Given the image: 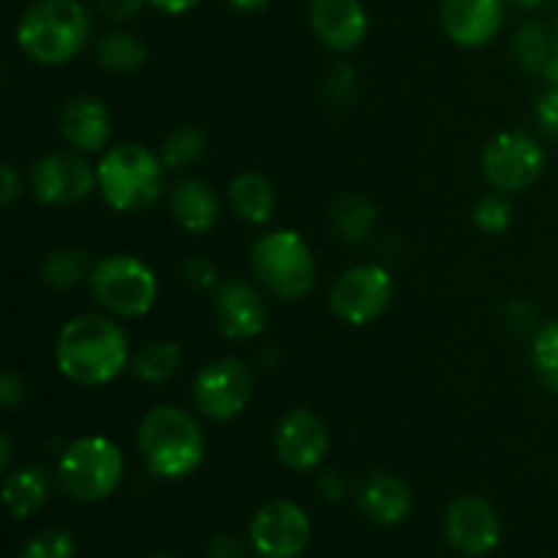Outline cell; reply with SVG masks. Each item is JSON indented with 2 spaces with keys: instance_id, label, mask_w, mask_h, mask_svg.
<instances>
[{
  "instance_id": "obj_1",
  "label": "cell",
  "mask_w": 558,
  "mask_h": 558,
  "mask_svg": "<svg viewBox=\"0 0 558 558\" xmlns=\"http://www.w3.org/2000/svg\"><path fill=\"white\" fill-rule=\"evenodd\" d=\"M58 371L82 387L118 379L129 365V336L104 314H82L65 322L54 343Z\"/></svg>"
},
{
  "instance_id": "obj_2",
  "label": "cell",
  "mask_w": 558,
  "mask_h": 558,
  "mask_svg": "<svg viewBox=\"0 0 558 558\" xmlns=\"http://www.w3.org/2000/svg\"><path fill=\"white\" fill-rule=\"evenodd\" d=\"M140 452L145 466L161 480H180L196 472L205 458V436L196 420L178 407H156L142 417Z\"/></svg>"
},
{
  "instance_id": "obj_3",
  "label": "cell",
  "mask_w": 558,
  "mask_h": 558,
  "mask_svg": "<svg viewBox=\"0 0 558 558\" xmlns=\"http://www.w3.org/2000/svg\"><path fill=\"white\" fill-rule=\"evenodd\" d=\"M90 36V16L80 0H36L22 14L16 41L31 60L63 65L82 52Z\"/></svg>"
},
{
  "instance_id": "obj_4",
  "label": "cell",
  "mask_w": 558,
  "mask_h": 558,
  "mask_svg": "<svg viewBox=\"0 0 558 558\" xmlns=\"http://www.w3.org/2000/svg\"><path fill=\"white\" fill-rule=\"evenodd\" d=\"M161 158L145 145L125 142L104 153L96 167L98 191L104 202L118 213H140L156 205L163 191Z\"/></svg>"
},
{
  "instance_id": "obj_5",
  "label": "cell",
  "mask_w": 558,
  "mask_h": 558,
  "mask_svg": "<svg viewBox=\"0 0 558 558\" xmlns=\"http://www.w3.org/2000/svg\"><path fill=\"white\" fill-rule=\"evenodd\" d=\"M254 276L283 300H300L314 289L316 262L308 243L294 229L262 234L251 251Z\"/></svg>"
},
{
  "instance_id": "obj_6",
  "label": "cell",
  "mask_w": 558,
  "mask_h": 558,
  "mask_svg": "<svg viewBox=\"0 0 558 558\" xmlns=\"http://www.w3.org/2000/svg\"><path fill=\"white\" fill-rule=\"evenodd\" d=\"M93 298L107 314L136 319L156 305L158 278L150 267L131 254H114L90 270Z\"/></svg>"
},
{
  "instance_id": "obj_7",
  "label": "cell",
  "mask_w": 558,
  "mask_h": 558,
  "mask_svg": "<svg viewBox=\"0 0 558 558\" xmlns=\"http://www.w3.org/2000/svg\"><path fill=\"white\" fill-rule=\"evenodd\" d=\"M123 452L104 436H82L58 463V480L65 494L80 501H101L123 480Z\"/></svg>"
},
{
  "instance_id": "obj_8",
  "label": "cell",
  "mask_w": 558,
  "mask_h": 558,
  "mask_svg": "<svg viewBox=\"0 0 558 558\" xmlns=\"http://www.w3.org/2000/svg\"><path fill=\"white\" fill-rule=\"evenodd\" d=\"M483 172L496 191H526L543 178L545 150L523 131H505L485 147Z\"/></svg>"
},
{
  "instance_id": "obj_9",
  "label": "cell",
  "mask_w": 558,
  "mask_h": 558,
  "mask_svg": "<svg viewBox=\"0 0 558 558\" xmlns=\"http://www.w3.org/2000/svg\"><path fill=\"white\" fill-rule=\"evenodd\" d=\"M392 276L381 265H357L341 272L330 289V308L341 322L363 327L392 303Z\"/></svg>"
},
{
  "instance_id": "obj_10",
  "label": "cell",
  "mask_w": 558,
  "mask_h": 558,
  "mask_svg": "<svg viewBox=\"0 0 558 558\" xmlns=\"http://www.w3.org/2000/svg\"><path fill=\"white\" fill-rule=\"evenodd\" d=\"M251 392H254V376L243 360L234 357L205 365L194 381L196 409L216 423H229V420L240 417L248 407Z\"/></svg>"
},
{
  "instance_id": "obj_11",
  "label": "cell",
  "mask_w": 558,
  "mask_h": 558,
  "mask_svg": "<svg viewBox=\"0 0 558 558\" xmlns=\"http://www.w3.org/2000/svg\"><path fill=\"white\" fill-rule=\"evenodd\" d=\"M33 194L38 202L52 207H69L87 199L98 189L96 169L74 153H49L38 158L31 172Z\"/></svg>"
},
{
  "instance_id": "obj_12",
  "label": "cell",
  "mask_w": 558,
  "mask_h": 558,
  "mask_svg": "<svg viewBox=\"0 0 558 558\" xmlns=\"http://www.w3.org/2000/svg\"><path fill=\"white\" fill-rule=\"evenodd\" d=\"M311 539V521L294 501H270L251 521V545L262 558H298Z\"/></svg>"
},
{
  "instance_id": "obj_13",
  "label": "cell",
  "mask_w": 558,
  "mask_h": 558,
  "mask_svg": "<svg viewBox=\"0 0 558 558\" xmlns=\"http://www.w3.org/2000/svg\"><path fill=\"white\" fill-rule=\"evenodd\" d=\"M447 539L466 556H485L499 545L501 523L480 496H461L447 510Z\"/></svg>"
},
{
  "instance_id": "obj_14",
  "label": "cell",
  "mask_w": 558,
  "mask_h": 558,
  "mask_svg": "<svg viewBox=\"0 0 558 558\" xmlns=\"http://www.w3.org/2000/svg\"><path fill=\"white\" fill-rule=\"evenodd\" d=\"M330 450L327 425L308 409H292L283 414L276 430V452L289 469H316Z\"/></svg>"
},
{
  "instance_id": "obj_15",
  "label": "cell",
  "mask_w": 558,
  "mask_h": 558,
  "mask_svg": "<svg viewBox=\"0 0 558 558\" xmlns=\"http://www.w3.org/2000/svg\"><path fill=\"white\" fill-rule=\"evenodd\" d=\"M311 27L325 47L349 52L368 36V14L360 0H311Z\"/></svg>"
},
{
  "instance_id": "obj_16",
  "label": "cell",
  "mask_w": 558,
  "mask_h": 558,
  "mask_svg": "<svg viewBox=\"0 0 558 558\" xmlns=\"http://www.w3.org/2000/svg\"><path fill=\"white\" fill-rule=\"evenodd\" d=\"M213 311H216V322L218 327H221L223 336L234 338V341L256 338L265 330V300H262V294L245 281L218 283Z\"/></svg>"
},
{
  "instance_id": "obj_17",
  "label": "cell",
  "mask_w": 558,
  "mask_h": 558,
  "mask_svg": "<svg viewBox=\"0 0 558 558\" xmlns=\"http://www.w3.org/2000/svg\"><path fill=\"white\" fill-rule=\"evenodd\" d=\"M505 22L501 0H445L441 25L461 47H485L496 38Z\"/></svg>"
},
{
  "instance_id": "obj_18",
  "label": "cell",
  "mask_w": 558,
  "mask_h": 558,
  "mask_svg": "<svg viewBox=\"0 0 558 558\" xmlns=\"http://www.w3.org/2000/svg\"><path fill=\"white\" fill-rule=\"evenodd\" d=\"M60 134L76 153H101L112 136V114L96 96H76L60 112Z\"/></svg>"
},
{
  "instance_id": "obj_19",
  "label": "cell",
  "mask_w": 558,
  "mask_h": 558,
  "mask_svg": "<svg viewBox=\"0 0 558 558\" xmlns=\"http://www.w3.org/2000/svg\"><path fill=\"white\" fill-rule=\"evenodd\" d=\"M360 510L371 518L374 523L381 526H398L409 518L414 505V496L409 490V485L403 480H398L396 474L376 472L360 488Z\"/></svg>"
},
{
  "instance_id": "obj_20",
  "label": "cell",
  "mask_w": 558,
  "mask_h": 558,
  "mask_svg": "<svg viewBox=\"0 0 558 558\" xmlns=\"http://www.w3.org/2000/svg\"><path fill=\"white\" fill-rule=\"evenodd\" d=\"M172 218L191 234H207L221 218V202L210 183L202 178H183L172 189Z\"/></svg>"
},
{
  "instance_id": "obj_21",
  "label": "cell",
  "mask_w": 558,
  "mask_h": 558,
  "mask_svg": "<svg viewBox=\"0 0 558 558\" xmlns=\"http://www.w3.org/2000/svg\"><path fill=\"white\" fill-rule=\"evenodd\" d=\"M229 199H232L234 213L254 227L270 221L272 210H276V191H272L270 180L259 172L238 174L229 185Z\"/></svg>"
},
{
  "instance_id": "obj_22",
  "label": "cell",
  "mask_w": 558,
  "mask_h": 558,
  "mask_svg": "<svg viewBox=\"0 0 558 558\" xmlns=\"http://www.w3.org/2000/svg\"><path fill=\"white\" fill-rule=\"evenodd\" d=\"M49 480L38 466H22L5 477L3 501L14 518H31L47 505Z\"/></svg>"
},
{
  "instance_id": "obj_23",
  "label": "cell",
  "mask_w": 558,
  "mask_h": 558,
  "mask_svg": "<svg viewBox=\"0 0 558 558\" xmlns=\"http://www.w3.org/2000/svg\"><path fill=\"white\" fill-rule=\"evenodd\" d=\"M332 227L349 243H365L376 227L374 202L360 194H343L332 202Z\"/></svg>"
},
{
  "instance_id": "obj_24",
  "label": "cell",
  "mask_w": 558,
  "mask_h": 558,
  "mask_svg": "<svg viewBox=\"0 0 558 558\" xmlns=\"http://www.w3.org/2000/svg\"><path fill=\"white\" fill-rule=\"evenodd\" d=\"M180 360H183V352L178 343L156 341L136 352V357L131 360V371L136 374V379L147 381V385H167L178 374Z\"/></svg>"
},
{
  "instance_id": "obj_25",
  "label": "cell",
  "mask_w": 558,
  "mask_h": 558,
  "mask_svg": "<svg viewBox=\"0 0 558 558\" xmlns=\"http://www.w3.org/2000/svg\"><path fill=\"white\" fill-rule=\"evenodd\" d=\"M98 60L107 71H118V74H131V71L142 69L147 60V47L125 31H112L101 36L98 41Z\"/></svg>"
},
{
  "instance_id": "obj_26",
  "label": "cell",
  "mask_w": 558,
  "mask_h": 558,
  "mask_svg": "<svg viewBox=\"0 0 558 558\" xmlns=\"http://www.w3.org/2000/svg\"><path fill=\"white\" fill-rule=\"evenodd\" d=\"M41 276L49 287L71 289L90 278V254L82 248H58L44 259Z\"/></svg>"
},
{
  "instance_id": "obj_27",
  "label": "cell",
  "mask_w": 558,
  "mask_h": 558,
  "mask_svg": "<svg viewBox=\"0 0 558 558\" xmlns=\"http://www.w3.org/2000/svg\"><path fill=\"white\" fill-rule=\"evenodd\" d=\"M512 52H515V60L521 69L537 71L543 74L545 63L550 60V54L556 52V38L548 36L543 25L537 22H529L512 38Z\"/></svg>"
},
{
  "instance_id": "obj_28",
  "label": "cell",
  "mask_w": 558,
  "mask_h": 558,
  "mask_svg": "<svg viewBox=\"0 0 558 558\" xmlns=\"http://www.w3.org/2000/svg\"><path fill=\"white\" fill-rule=\"evenodd\" d=\"M205 145L207 140L199 129H194V125H180V129H174L163 140L158 158H161V163L167 169H185L194 161H199L202 153H205Z\"/></svg>"
},
{
  "instance_id": "obj_29",
  "label": "cell",
  "mask_w": 558,
  "mask_h": 558,
  "mask_svg": "<svg viewBox=\"0 0 558 558\" xmlns=\"http://www.w3.org/2000/svg\"><path fill=\"white\" fill-rule=\"evenodd\" d=\"M532 363L543 385L558 392V319L537 330L532 343Z\"/></svg>"
},
{
  "instance_id": "obj_30",
  "label": "cell",
  "mask_w": 558,
  "mask_h": 558,
  "mask_svg": "<svg viewBox=\"0 0 558 558\" xmlns=\"http://www.w3.org/2000/svg\"><path fill=\"white\" fill-rule=\"evenodd\" d=\"M16 558H74V539L60 529H44L22 545Z\"/></svg>"
},
{
  "instance_id": "obj_31",
  "label": "cell",
  "mask_w": 558,
  "mask_h": 558,
  "mask_svg": "<svg viewBox=\"0 0 558 558\" xmlns=\"http://www.w3.org/2000/svg\"><path fill=\"white\" fill-rule=\"evenodd\" d=\"M512 221V205L505 191L483 196L474 207V223L488 234H501Z\"/></svg>"
},
{
  "instance_id": "obj_32",
  "label": "cell",
  "mask_w": 558,
  "mask_h": 558,
  "mask_svg": "<svg viewBox=\"0 0 558 558\" xmlns=\"http://www.w3.org/2000/svg\"><path fill=\"white\" fill-rule=\"evenodd\" d=\"M354 87H357V76H354V69L347 63H338L336 69H330L325 80L327 96L336 104H349L354 98Z\"/></svg>"
},
{
  "instance_id": "obj_33",
  "label": "cell",
  "mask_w": 558,
  "mask_h": 558,
  "mask_svg": "<svg viewBox=\"0 0 558 558\" xmlns=\"http://www.w3.org/2000/svg\"><path fill=\"white\" fill-rule=\"evenodd\" d=\"M185 278H189L191 287H196V289L218 287L216 265L207 259H202V256H196V259H191L189 265H185Z\"/></svg>"
},
{
  "instance_id": "obj_34",
  "label": "cell",
  "mask_w": 558,
  "mask_h": 558,
  "mask_svg": "<svg viewBox=\"0 0 558 558\" xmlns=\"http://www.w3.org/2000/svg\"><path fill=\"white\" fill-rule=\"evenodd\" d=\"M537 120L545 129V134L558 140V87H550V90L539 98Z\"/></svg>"
},
{
  "instance_id": "obj_35",
  "label": "cell",
  "mask_w": 558,
  "mask_h": 558,
  "mask_svg": "<svg viewBox=\"0 0 558 558\" xmlns=\"http://www.w3.org/2000/svg\"><path fill=\"white\" fill-rule=\"evenodd\" d=\"M22 398H25V381L14 371H5L3 379H0V403H3L5 412L16 409V403H22Z\"/></svg>"
},
{
  "instance_id": "obj_36",
  "label": "cell",
  "mask_w": 558,
  "mask_h": 558,
  "mask_svg": "<svg viewBox=\"0 0 558 558\" xmlns=\"http://www.w3.org/2000/svg\"><path fill=\"white\" fill-rule=\"evenodd\" d=\"M507 319L515 330H532L534 322H537V308H534L529 300H515V303L507 308Z\"/></svg>"
},
{
  "instance_id": "obj_37",
  "label": "cell",
  "mask_w": 558,
  "mask_h": 558,
  "mask_svg": "<svg viewBox=\"0 0 558 558\" xmlns=\"http://www.w3.org/2000/svg\"><path fill=\"white\" fill-rule=\"evenodd\" d=\"M145 0H98V11L109 20H129L142 9Z\"/></svg>"
},
{
  "instance_id": "obj_38",
  "label": "cell",
  "mask_w": 558,
  "mask_h": 558,
  "mask_svg": "<svg viewBox=\"0 0 558 558\" xmlns=\"http://www.w3.org/2000/svg\"><path fill=\"white\" fill-rule=\"evenodd\" d=\"M319 494L322 499L338 501L343 494H347V480L341 477V472H325L319 477Z\"/></svg>"
},
{
  "instance_id": "obj_39",
  "label": "cell",
  "mask_w": 558,
  "mask_h": 558,
  "mask_svg": "<svg viewBox=\"0 0 558 558\" xmlns=\"http://www.w3.org/2000/svg\"><path fill=\"white\" fill-rule=\"evenodd\" d=\"M0 178H3V189H0V205L11 207L14 205L16 196H20L22 183H20V178H16V169L11 167V163H5L3 172H0Z\"/></svg>"
},
{
  "instance_id": "obj_40",
  "label": "cell",
  "mask_w": 558,
  "mask_h": 558,
  "mask_svg": "<svg viewBox=\"0 0 558 558\" xmlns=\"http://www.w3.org/2000/svg\"><path fill=\"white\" fill-rule=\"evenodd\" d=\"M238 556H240V545L234 543V537H227V534L213 539L210 548H207V558H238Z\"/></svg>"
},
{
  "instance_id": "obj_41",
  "label": "cell",
  "mask_w": 558,
  "mask_h": 558,
  "mask_svg": "<svg viewBox=\"0 0 558 558\" xmlns=\"http://www.w3.org/2000/svg\"><path fill=\"white\" fill-rule=\"evenodd\" d=\"M150 5H156L158 11H163V14H183V11L194 9L199 0H147Z\"/></svg>"
},
{
  "instance_id": "obj_42",
  "label": "cell",
  "mask_w": 558,
  "mask_h": 558,
  "mask_svg": "<svg viewBox=\"0 0 558 558\" xmlns=\"http://www.w3.org/2000/svg\"><path fill=\"white\" fill-rule=\"evenodd\" d=\"M543 76H545V80L550 82V85L558 87V49H556L554 54H550V60H548V63H545V69H543Z\"/></svg>"
},
{
  "instance_id": "obj_43",
  "label": "cell",
  "mask_w": 558,
  "mask_h": 558,
  "mask_svg": "<svg viewBox=\"0 0 558 558\" xmlns=\"http://www.w3.org/2000/svg\"><path fill=\"white\" fill-rule=\"evenodd\" d=\"M227 3L234 5L238 11H259V9H265L270 0H227Z\"/></svg>"
},
{
  "instance_id": "obj_44",
  "label": "cell",
  "mask_w": 558,
  "mask_h": 558,
  "mask_svg": "<svg viewBox=\"0 0 558 558\" xmlns=\"http://www.w3.org/2000/svg\"><path fill=\"white\" fill-rule=\"evenodd\" d=\"M9 461H11V436L0 434V466L9 469Z\"/></svg>"
},
{
  "instance_id": "obj_45",
  "label": "cell",
  "mask_w": 558,
  "mask_h": 558,
  "mask_svg": "<svg viewBox=\"0 0 558 558\" xmlns=\"http://www.w3.org/2000/svg\"><path fill=\"white\" fill-rule=\"evenodd\" d=\"M518 5H526V9H537V5H543L545 0H515Z\"/></svg>"
},
{
  "instance_id": "obj_46",
  "label": "cell",
  "mask_w": 558,
  "mask_h": 558,
  "mask_svg": "<svg viewBox=\"0 0 558 558\" xmlns=\"http://www.w3.org/2000/svg\"><path fill=\"white\" fill-rule=\"evenodd\" d=\"M147 558H178V556H172V554H153V556H147Z\"/></svg>"
},
{
  "instance_id": "obj_47",
  "label": "cell",
  "mask_w": 558,
  "mask_h": 558,
  "mask_svg": "<svg viewBox=\"0 0 558 558\" xmlns=\"http://www.w3.org/2000/svg\"><path fill=\"white\" fill-rule=\"evenodd\" d=\"M556 49H558V20H556Z\"/></svg>"
}]
</instances>
